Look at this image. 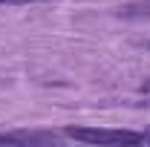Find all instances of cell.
Masks as SVG:
<instances>
[{"label": "cell", "mask_w": 150, "mask_h": 147, "mask_svg": "<svg viewBox=\"0 0 150 147\" xmlns=\"http://www.w3.org/2000/svg\"><path fill=\"white\" fill-rule=\"evenodd\" d=\"M75 141L87 144H142L147 141L144 133H130V130H98V127H67L64 130Z\"/></svg>", "instance_id": "6da1fadb"}, {"label": "cell", "mask_w": 150, "mask_h": 147, "mask_svg": "<svg viewBox=\"0 0 150 147\" xmlns=\"http://www.w3.org/2000/svg\"><path fill=\"white\" fill-rule=\"evenodd\" d=\"M55 136L46 133H0V144H32V141H52Z\"/></svg>", "instance_id": "7a4b0ae2"}, {"label": "cell", "mask_w": 150, "mask_h": 147, "mask_svg": "<svg viewBox=\"0 0 150 147\" xmlns=\"http://www.w3.org/2000/svg\"><path fill=\"white\" fill-rule=\"evenodd\" d=\"M139 92H144V95H150V81H144V84L139 87Z\"/></svg>", "instance_id": "3957f363"}, {"label": "cell", "mask_w": 150, "mask_h": 147, "mask_svg": "<svg viewBox=\"0 0 150 147\" xmlns=\"http://www.w3.org/2000/svg\"><path fill=\"white\" fill-rule=\"evenodd\" d=\"M0 3H40V0H0Z\"/></svg>", "instance_id": "277c9868"}, {"label": "cell", "mask_w": 150, "mask_h": 147, "mask_svg": "<svg viewBox=\"0 0 150 147\" xmlns=\"http://www.w3.org/2000/svg\"><path fill=\"white\" fill-rule=\"evenodd\" d=\"M147 141H150V136H147Z\"/></svg>", "instance_id": "5b68a950"}]
</instances>
